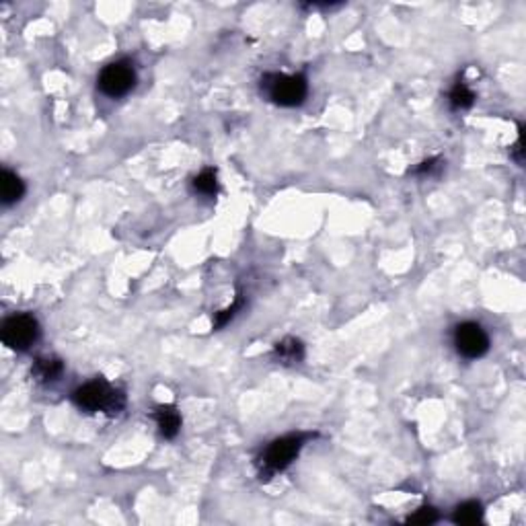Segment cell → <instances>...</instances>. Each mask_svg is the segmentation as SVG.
Masks as SVG:
<instances>
[{"label": "cell", "mask_w": 526, "mask_h": 526, "mask_svg": "<svg viewBox=\"0 0 526 526\" xmlns=\"http://www.w3.org/2000/svg\"><path fill=\"white\" fill-rule=\"evenodd\" d=\"M62 370H64V366H62V362L58 358H37L34 368H31V373H34V376L39 383L56 380L62 374Z\"/></svg>", "instance_id": "cell-10"}, {"label": "cell", "mask_w": 526, "mask_h": 526, "mask_svg": "<svg viewBox=\"0 0 526 526\" xmlns=\"http://www.w3.org/2000/svg\"><path fill=\"white\" fill-rule=\"evenodd\" d=\"M273 356L286 364H298L305 358V345L294 338H286L273 348Z\"/></svg>", "instance_id": "cell-9"}, {"label": "cell", "mask_w": 526, "mask_h": 526, "mask_svg": "<svg viewBox=\"0 0 526 526\" xmlns=\"http://www.w3.org/2000/svg\"><path fill=\"white\" fill-rule=\"evenodd\" d=\"M72 401L79 409L85 411H105L109 415L119 413L126 408V395L121 390L113 389L105 380H93L72 393Z\"/></svg>", "instance_id": "cell-2"}, {"label": "cell", "mask_w": 526, "mask_h": 526, "mask_svg": "<svg viewBox=\"0 0 526 526\" xmlns=\"http://www.w3.org/2000/svg\"><path fill=\"white\" fill-rule=\"evenodd\" d=\"M455 345L460 356L475 360L490 350V338L479 323H460L455 329Z\"/></svg>", "instance_id": "cell-6"}, {"label": "cell", "mask_w": 526, "mask_h": 526, "mask_svg": "<svg viewBox=\"0 0 526 526\" xmlns=\"http://www.w3.org/2000/svg\"><path fill=\"white\" fill-rule=\"evenodd\" d=\"M481 518H483L481 504L479 502H465V504H460L457 508L452 520L457 525H477V522H481Z\"/></svg>", "instance_id": "cell-11"}, {"label": "cell", "mask_w": 526, "mask_h": 526, "mask_svg": "<svg viewBox=\"0 0 526 526\" xmlns=\"http://www.w3.org/2000/svg\"><path fill=\"white\" fill-rule=\"evenodd\" d=\"M154 420L163 438L173 440L181 430V415L173 405H158L154 409Z\"/></svg>", "instance_id": "cell-7"}, {"label": "cell", "mask_w": 526, "mask_h": 526, "mask_svg": "<svg viewBox=\"0 0 526 526\" xmlns=\"http://www.w3.org/2000/svg\"><path fill=\"white\" fill-rule=\"evenodd\" d=\"M434 169H442V165H440V158H430V161H425V163H422L418 169H415V173H420V175H430V173H434Z\"/></svg>", "instance_id": "cell-16"}, {"label": "cell", "mask_w": 526, "mask_h": 526, "mask_svg": "<svg viewBox=\"0 0 526 526\" xmlns=\"http://www.w3.org/2000/svg\"><path fill=\"white\" fill-rule=\"evenodd\" d=\"M0 193H2V204H15L25 193V183L19 179L15 173L4 169L2 171V177H0Z\"/></svg>", "instance_id": "cell-8"}, {"label": "cell", "mask_w": 526, "mask_h": 526, "mask_svg": "<svg viewBox=\"0 0 526 526\" xmlns=\"http://www.w3.org/2000/svg\"><path fill=\"white\" fill-rule=\"evenodd\" d=\"M39 340V323L31 315H15L2 325V341L15 352H25Z\"/></svg>", "instance_id": "cell-4"}, {"label": "cell", "mask_w": 526, "mask_h": 526, "mask_svg": "<svg viewBox=\"0 0 526 526\" xmlns=\"http://www.w3.org/2000/svg\"><path fill=\"white\" fill-rule=\"evenodd\" d=\"M193 189L202 196H216L218 191V181H216V171L206 169L193 179Z\"/></svg>", "instance_id": "cell-13"}, {"label": "cell", "mask_w": 526, "mask_h": 526, "mask_svg": "<svg viewBox=\"0 0 526 526\" xmlns=\"http://www.w3.org/2000/svg\"><path fill=\"white\" fill-rule=\"evenodd\" d=\"M134 85H136V72L132 69V64L126 60L105 66L99 74V88L107 97H113V99L128 95L134 88Z\"/></svg>", "instance_id": "cell-5"}, {"label": "cell", "mask_w": 526, "mask_h": 526, "mask_svg": "<svg viewBox=\"0 0 526 526\" xmlns=\"http://www.w3.org/2000/svg\"><path fill=\"white\" fill-rule=\"evenodd\" d=\"M310 438H315V434L298 432V434H288V436H282V438L273 440L272 444L261 452V457L257 458L259 475L261 477L265 475V479H268V477L284 471L286 467H290V462L298 457V452L303 450V446H305Z\"/></svg>", "instance_id": "cell-1"}, {"label": "cell", "mask_w": 526, "mask_h": 526, "mask_svg": "<svg viewBox=\"0 0 526 526\" xmlns=\"http://www.w3.org/2000/svg\"><path fill=\"white\" fill-rule=\"evenodd\" d=\"M436 518H438V514H436V510L432 508V506H424V508H420L415 514H411L408 518L409 525H432V522H436Z\"/></svg>", "instance_id": "cell-15"}, {"label": "cell", "mask_w": 526, "mask_h": 526, "mask_svg": "<svg viewBox=\"0 0 526 526\" xmlns=\"http://www.w3.org/2000/svg\"><path fill=\"white\" fill-rule=\"evenodd\" d=\"M448 99H450V107L452 109H469L475 103V93L465 85V83H457V85L452 86Z\"/></svg>", "instance_id": "cell-12"}, {"label": "cell", "mask_w": 526, "mask_h": 526, "mask_svg": "<svg viewBox=\"0 0 526 526\" xmlns=\"http://www.w3.org/2000/svg\"><path fill=\"white\" fill-rule=\"evenodd\" d=\"M243 305H245V298H243V294H238L237 300H235L233 305L228 306V308H224V310H221V313L216 315V319H214V327H216V329L224 327L226 323L231 321V319H233V317L237 315V310H241V308H243Z\"/></svg>", "instance_id": "cell-14"}, {"label": "cell", "mask_w": 526, "mask_h": 526, "mask_svg": "<svg viewBox=\"0 0 526 526\" xmlns=\"http://www.w3.org/2000/svg\"><path fill=\"white\" fill-rule=\"evenodd\" d=\"M261 88L263 93L270 97V101L282 107H296L306 99L308 93V85L303 74H268L261 81Z\"/></svg>", "instance_id": "cell-3"}]
</instances>
